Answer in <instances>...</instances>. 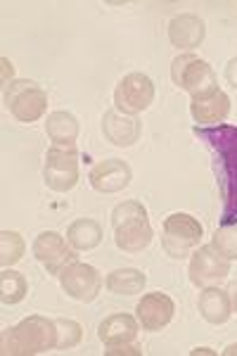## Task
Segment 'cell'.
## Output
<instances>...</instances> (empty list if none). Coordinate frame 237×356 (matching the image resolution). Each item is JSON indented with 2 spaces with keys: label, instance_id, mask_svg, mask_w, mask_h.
<instances>
[{
  "label": "cell",
  "instance_id": "484cf974",
  "mask_svg": "<svg viewBox=\"0 0 237 356\" xmlns=\"http://www.w3.org/2000/svg\"><path fill=\"white\" fill-rule=\"evenodd\" d=\"M105 354L107 356H121V354H136V356H140V347H138L136 342L133 344H119V347H107L105 349Z\"/></svg>",
  "mask_w": 237,
  "mask_h": 356
},
{
  "label": "cell",
  "instance_id": "3957f363",
  "mask_svg": "<svg viewBox=\"0 0 237 356\" xmlns=\"http://www.w3.org/2000/svg\"><path fill=\"white\" fill-rule=\"evenodd\" d=\"M112 226H114V243L121 252L138 254L152 243V226L147 219V209L136 200L121 202L112 211Z\"/></svg>",
  "mask_w": 237,
  "mask_h": 356
},
{
  "label": "cell",
  "instance_id": "6da1fadb",
  "mask_svg": "<svg viewBox=\"0 0 237 356\" xmlns=\"http://www.w3.org/2000/svg\"><path fill=\"white\" fill-rule=\"evenodd\" d=\"M195 136L211 152L216 171L218 191H221V226H237V126H195Z\"/></svg>",
  "mask_w": 237,
  "mask_h": 356
},
{
  "label": "cell",
  "instance_id": "cb8c5ba5",
  "mask_svg": "<svg viewBox=\"0 0 237 356\" xmlns=\"http://www.w3.org/2000/svg\"><path fill=\"white\" fill-rule=\"evenodd\" d=\"M57 349H72L83 340V328L72 318H57Z\"/></svg>",
  "mask_w": 237,
  "mask_h": 356
},
{
  "label": "cell",
  "instance_id": "d4e9b609",
  "mask_svg": "<svg viewBox=\"0 0 237 356\" xmlns=\"http://www.w3.org/2000/svg\"><path fill=\"white\" fill-rule=\"evenodd\" d=\"M211 245L225 257V259H237V226H221L211 235Z\"/></svg>",
  "mask_w": 237,
  "mask_h": 356
},
{
  "label": "cell",
  "instance_id": "4dcf8cb0",
  "mask_svg": "<svg viewBox=\"0 0 237 356\" xmlns=\"http://www.w3.org/2000/svg\"><path fill=\"white\" fill-rule=\"evenodd\" d=\"M193 354L197 356V354H213L211 349H206V347H199V349H193Z\"/></svg>",
  "mask_w": 237,
  "mask_h": 356
},
{
  "label": "cell",
  "instance_id": "7c38bea8",
  "mask_svg": "<svg viewBox=\"0 0 237 356\" xmlns=\"http://www.w3.org/2000/svg\"><path fill=\"white\" fill-rule=\"evenodd\" d=\"M173 312H176V304H173L171 297L164 295V292L142 295V300L138 302V307H136L138 323L147 332H157L161 328H166L173 321Z\"/></svg>",
  "mask_w": 237,
  "mask_h": 356
},
{
  "label": "cell",
  "instance_id": "ba28073f",
  "mask_svg": "<svg viewBox=\"0 0 237 356\" xmlns=\"http://www.w3.org/2000/svg\"><path fill=\"white\" fill-rule=\"evenodd\" d=\"M45 186L55 193H69L79 183V152L74 147L53 145L45 154Z\"/></svg>",
  "mask_w": 237,
  "mask_h": 356
},
{
  "label": "cell",
  "instance_id": "4fadbf2b",
  "mask_svg": "<svg viewBox=\"0 0 237 356\" xmlns=\"http://www.w3.org/2000/svg\"><path fill=\"white\" fill-rule=\"evenodd\" d=\"M131 178L133 171L124 159H105L90 169V186L105 195L121 193L124 188H129Z\"/></svg>",
  "mask_w": 237,
  "mask_h": 356
},
{
  "label": "cell",
  "instance_id": "83f0119b",
  "mask_svg": "<svg viewBox=\"0 0 237 356\" xmlns=\"http://www.w3.org/2000/svg\"><path fill=\"white\" fill-rule=\"evenodd\" d=\"M0 65H3V86L13 83V76H15V69H13V62L8 60V57H3L0 60Z\"/></svg>",
  "mask_w": 237,
  "mask_h": 356
},
{
  "label": "cell",
  "instance_id": "5bb4252c",
  "mask_svg": "<svg viewBox=\"0 0 237 356\" xmlns=\"http://www.w3.org/2000/svg\"><path fill=\"white\" fill-rule=\"evenodd\" d=\"M140 131H142V122L138 117H131V114H124L119 110H109L102 117V134L112 145L117 147H131L140 140Z\"/></svg>",
  "mask_w": 237,
  "mask_h": 356
},
{
  "label": "cell",
  "instance_id": "4316f807",
  "mask_svg": "<svg viewBox=\"0 0 237 356\" xmlns=\"http://www.w3.org/2000/svg\"><path fill=\"white\" fill-rule=\"evenodd\" d=\"M225 81H228L233 88H237V57L228 62V67H225Z\"/></svg>",
  "mask_w": 237,
  "mask_h": 356
},
{
  "label": "cell",
  "instance_id": "d6986e66",
  "mask_svg": "<svg viewBox=\"0 0 237 356\" xmlns=\"http://www.w3.org/2000/svg\"><path fill=\"white\" fill-rule=\"evenodd\" d=\"M45 134L57 147H74L79 138V122L72 112H53L45 119Z\"/></svg>",
  "mask_w": 237,
  "mask_h": 356
},
{
  "label": "cell",
  "instance_id": "44dd1931",
  "mask_svg": "<svg viewBox=\"0 0 237 356\" xmlns=\"http://www.w3.org/2000/svg\"><path fill=\"white\" fill-rule=\"evenodd\" d=\"M145 273L138 271V268H117V271H112L105 278V285L109 292H114V295H138V292L145 290Z\"/></svg>",
  "mask_w": 237,
  "mask_h": 356
},
{
  "label": "cell",
  "instance_id": "9c48e42d",
  "mask_svg": "<svg viewBox=\"0 0 237 356\" xmlns=\"http://www.w3.org/2000/svg\"><path fill=\"white\" fill-rule=\"evenodd\" d=\"M190 283L195 288H209L213 283H221L230 273V259H225L213 245H202L193 252L190 259Z\"/></svg>",
  "mask_w": 237,
  "mask_h": 356
},
{
  "label": "cell",
  "instance_id": "277c9868",
  "mask_svg": "<svg viewBox=\"0 0 237 356\" xmlns=\"http://www.w3.org/2000/svg\"><path fill=\"white\" fill-rule=\"evenodd\" d=\"M5 107L10 114L22 124H33L48 110V93L28 79H17V81L8 83L3 90Z\"/></svg>",
  "mask_w": 237,
  "mask_h": 356
},
{
  "label": "cell",
  "instance_id": "f546056e",
  "mask_svg": "<svg viewBox=\"0 0 237 356\" xmlns=\"http://www.w3.org/2000/svg\"><path fill=\"white\" fill-rule=\"evenodd\" d=\"M223 354H225V356H237V344H230V347L225 349Z\"/></svg>",
  "mask_w": 237,
  "mask_h": 356
},
{
  "label": "cell",
  "instance_id": "603a6c76",
  "mask_svg": "<svg viewBox=\"0 0 237 356\" xmlns=\"http://www.w3.org/2000/svg\"><path fill=\"white\" fill-rule=\"evenodd\" d=\"M24 250H26L24 238L17 231L0 233V264H3V268H10V266H15L17 261H22Z\"/></svg>",
  "mask_w": 237,
  "mask_h": 356
},
{
  "label": "cell",
  "instance_id": "ffe728a7",
  "mask_svg": "<svg viewBox=\"0 0 237 356\" xmlns=\"http://www.w3.org/2000/svg\"><path fill=\"white\" fill-rule=\"evenodd\" d=\"M67 240L76 252L95 250V247L102 243V228L95 219H79L69 226Z\"/></svg>",
  "mask_w": 237,
  "mask_h": 356
},
{
  "label": "cell",
  "instance_id": "8992f818",
  "mask_svg": "<svg viewBox=\"0 0 237 356\" xmlns=\"http://www.w3.org/2000/svg\"><path fill=\"white\" fill-rule=\"evenodd\" d=\"M202 235H204L202 223L195 216L178 211V214L166 216L161 226V247L171 259H185L199 245Z\"/></svg>",
  "mask_w": 237,
  "mask_h": 356
},
{
  "label": "cell",
  "instance_id": "52a82bcc",
  "mask_svg": "<svg viewBox=\"0 0 237 356\" xmlns=\"http://www.w3.org/2000/svg\"><path fill=\"white\" fill-rule=\"evenodd\" d=\"M154 102V83L147 74L133 72L124 76L114 88V110L138 117Z\"/></svg>",
  "mask_w": 237,
  "mask_h": 356
},
{
  "label": "cell",
  "instance_id": "f1b7e54d",
  "mask_svg": "<svg viewBox=\"0 0 237 356\" xmlns=\"http://www.w3.org/2000/svg\"><path fill=\"white\" fill-rule=\"evenodd\" d=\"M228 300H230V309H233V314H237V280L235 283H230L228 285Z\"/></svg>",
  "mask_w": 237,
  "mask_h": 356
},
{
  "label": "cell",
  "instance_id": "5b68a950",
  "mask_svg": "<svg viewBox=\"0 0 237 356\" xmlns=\"http://www.w3.org/2000/svg\"><path fill=\"white\" fill-rule=\"evenodd\" d=\"M171 79L178 88L188 90L193 95V100H199V97L213 95L218 90V81L213 69L206 65L199 57L185 53L178 55L171 65Z\"/></svg>",
  "mask_w": 237,
  "mask_h": 356
},
{
  "label": "cell",
  "instance_id": "ac0fdd59",
  "mask_svg": "<svg viewBox=\"0 0 237 356\" xmlns=\"http://www.w3.org/2000/svg\"><path fill=\"white\" fill-rule=\"evenodd\" d=\"M199 314L202 318L206 321V323L211 325H221L225 321L230 318V314H233V309H230V300H228V292L221 290V288H204L199 292Z\"/></svg>",
  "mask_w": 237,
  "mask_h": 356
},
{
  "label": "cell",
  "instance_id": "30bf717a",
  "mask_svg": "<svg viewBox=\"0 0 237 356\" xmlns=\"http://www.w3.org/2000/svg\"><path fill=\"white\" fill-rule=\"evenodd\" d=\"M69 240L62 238L60 233L55 231H43L33 240V257L43 264L45 271L53 273V275H60L69 264L76 261V250L72 245H67Z\"/></svg>",
  "mask_w": 237,
  "mask_h": 356
},
{
  "label": "cell",
  "instance_id": "8fae6325",
  "mask_svg": "<svg viewBox=\"0 0 237 356\" xmlns=\"http://www.w3.org/2000/svg\"><path fill=\"white\" fill-rule=\"evenodd\" d=\"M60 285L72 300L92 302L102 290V275L90 264L74 261L60 273Z\"/></svg>",
  "mask_w": 237,
  "mask_h": 356
},
{
  "label": "cell",
  "instance_id": "9a60e30c",
  "mask_svg": "<svg viewBox=\"0 0 237 356\" xmlns=\"http://www.w3.org/2000/svg\"><path fill=\"white\" fill-rule=\"evenodd\" d=\"M206 36V24L197 15H178L169 24V41L178 50H195L199 48Z\"/></svg>",
  "mask_w": 237,
  "mask_h": 356
},
{
  "label": "cell",
  "instance_id": "7402d4cb",
  "mask_svg": "<svg viewBox=\"0 0 237 356\" xmlns=\"http://www.w3.org/2000/svg\"><path fill=\"white\" fill-rule=\"evenodd\" d=\"M26 292L28 283L24 275L13 271V268H3V273H0V300L3 304H8V307L19 304L26 297Z\"/></svg>",
  "mask_w": 237,
  "mask_h": 356
},
{
  "label": "cell",
  "instance_id": "7a4b0ae2",
  "mask_svg": "<svg viewBox=\"0 0 237 356\" xmlns=\"http://www.w3.org/2000/svg\"><path fill=\"white\" fill-rule=\"evenodd\" d=\"M57 347V325L45 316H26L15 328L3 330L5 356H33Z\"/></svg>",
  "mask_w": 237,
  "mask_h": 356
},
{
  "label": "cell",
  "instance_id": "e0dca14e",
  "mask_svg": "<svg viewBox=\"0 0 237 356\" xmlns=\"http://www.w3.org/2000/svg\"><path fill=\"white\" fill-rule=\"evenodd\" d=\"M190 114H193L197 126H216L230 114V97L225 95L223 90H216L213 95L193 100Z\"/></svg>",
  "mask_w": 237,
  "mask_h": 356
},
{
  "label": "cell",
  "instance_id": "2e32d148",
  "mask_svg": "<svg viewBox=\"0 0 237 356\" xmlns=\"http://www.w3.org/2000/svg\"><path fill=\"white\" fill-rule=\"evenodd\" d=\"M138 335V318L131 314H114L107 316L97 325V337L105 347H119V344H133Z\"/></svg>",
  "mask_w": 237,
  "mask_h": 356
}]
</instances>
